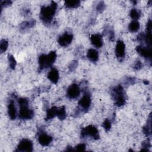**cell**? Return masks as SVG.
<instances>
[{"label":"cell","instance_id":"25","mask_svg":"<svg viewBox=\"0 0 152 152\" xmlns=\"http://www.w3.org/2000/svg\"><path fill=\"white\" fill-rule=\"evenodd\" d=\"M8 46V42L5 40V39H2L1 40V43H0V51L1 53H4L5 52Z\"/></svg>","mask_w":152,"mask_h":152},{"label":"cell","instance_id":"12","mask_svg":"<svg viewBox=\"0 0 152 152\" xmlns=\"http://www.w3.org/2000/svg\"><path fill=\"white\" fill-rule=\"evenodd\" d=\"M52 137L47 134L42 132L39 134L38 137V141L39 144L42 146H48L52 141Z\"/></svg>","mask_w":152,"mask_h":152},{"label":"cell","instance_id":"10","mask_svg":"<svg viewBox=\"0 0 152 152\" xmlns=\"http://www.w3.org/2000/svg\"><path fill=\"white\" fill-rule=\"evenodd\" d=\"M116 56L119 59L122 60L125 55V45L122 40H118L116 42L115 48Z\"/></svg>","mask_w":152,"mask_h":152},{"label":"cell","instance_id":"32","mask_svg":"<svg viewBox=\"0 0 152 152\" xmlns=\"http://www.w3.org/2000/svg\"><path fill=\"white\" fill-rule=\"evenodd\" d=\"M77 65H78V63H77V61H72L71 62V63L70 64V65H69V69L70 71H73L74 70L77 66Z\"/></svg>","mask_w":152,"mask_h":152},{"label":"cell","instance_id":"13","mask_svg":"<svg viewBox=\"0 0 152 152\" xmlns=\"http://www.w3.org/2000/svg\"><path fill=\"white\" fill-rule=\"evenodd\" d=\"M90 40L91 42V44L97 48H101L103 45V41H102V36L100 34H92L90 37Z\"/></svg>","mask_w":152,"mask_h":152},{"label":"cell","instance_id":"18","mask_svg":"<svg viewBox=\"0 0 152 152\" xmlns=\"http://www.w3.org/2000/svg\"><path fill=\"white\" fill-rule=\"evenodd\" d=\"M57 110H58V107L56 106H53L51 108L48 109L45 120L49 121V120H50V119L54 118L56 116Z\"/></svg>","mask_w":152,"mask_h":152},{"label":"cell","instance_id":"20","mask_svg":"<svg viewBox=\"0 0 152 152\" xmlns=\"http://www.w3.org/2000/svg\"><path fill=\"white\" fill-rule=\"evenodd\" d=\"M140 27V25L139 22L136 20H133L129 23L128 26V30L131 32H136L139 30Z\"/></svg>","mask_w":152,"mask_h":152},{"label":"cell","instance_id":"28","mask_svg":"<svg viewBox=\"0 0 152 152\" xmlns=\"http://www.w3.org/2000/svg\"><path fill=\"white\" fill-rule=\"evenodd\" d=\"M86 148V145L83 143H81L78 144L75 147V149H74V151H84Z\"/></svg>","mask_w":152,"mask_h":152},{"label":"cell","instance_id":"23","mask_svg":"<svg viewBox=\"0 0 152 152\" xmlns=\"http://www.w3.org/2000/svg\"><path fill=\"white\" fill-rule=\"evenodd\" d=\"M130 17L133 20H136L137 21L140 16H141V12L137 10V9H135V8H133L130 11Z\"/></svg>","mask_w":152,"mask_h":152},{"label":"cell","instance_id":"11","mask_svg":"<svg viewBox=\"0 0 152 152\" xmlns=\"http://www.w3.org/2000/svg\"><path fill=\"white\" fill-rule=\"evenodd\" d=\"M136 50L138 52V53H139L141 56L144 57L147 59L151 60L152 55L151 47L138 46L136 48Z\"/></svg>","mask_w":152,"mask_h":152},{"label":"cell","instance_id":"15","mask_svg":"<svg viewBox=\"0 0 152 152\" xmlns=\"http://www.w3.org/2000/svg\"><path fill=\"white\" fill-rule=\"evenodd\" d=\"M48 78L52 83H57L59 78L58 71L56 68H52L48 74Z\"/></svg>","mask_w":152,"mask_h":152},{"label":"cell","instance_id":"8","mask_svg":"<svg viewBox=\"0 0 152 152\" xmlns=\"http://www.w3.org/2000/svg\"><path fill=\"white\" fill-rule=\"evenodd\" d=\"M80 94V89L79 86L75 84H72L70 85L66 91V96L70 99H77Z\"/></svg>","mask_w":152,"mask_h":152},{"label":"cell","instance_id":"35","mask_svg":"<svg viewBox=\"0 0 152 152\" xmlns=\"http://www.w3.org/2000/svg\"><path fill=\"white\" fill-rule=\"evenodd\" d=\"M66 151H74V149H72V147H71V146H68V147L66 148Z\"/></svg>","mask_w":152,"mask_h":152},{"label":"cell","instance_id":"22","mask_svg":"<svg viewBox=\"0 0 152 152\" xmlns=\"http://www.w3.org/2000/svg\"><path fill=\"white\" fill-rule=\"evenodd\" d=\"M142 132L147 136L151 135V115H150L147 124L142 128Z\"/></svg>","mask_w":152,"mask_h":152},{"label":"cell","instance_id":"19","mask_svg":"<svg viewBox=\"0 0 152 152\" xmlns=\"http://www.w3.org/2000/svg\"><path fill=\"white\" fill-rule=\"evenodd\" d=\"M64 5L66 8H77L80 5V1L78 0L75 1H66L64 2Z\"/></svg>","mask_w":152,"mask_h":152},{"label":"cell","instance_id":"9","mask_svg":"<svg viewBox=\"0 0 152 152\" xmlns=\"http://www.w3.org/2000/svg\"><path fill=\"white\" fill-rule=\"evenodd\" d=\"M72 40H73L72 34L68 32H66L59 37L58 42L61 46L66 47L71 44Z\"/></svg>","mask_w":152,"mask_h":152},{"label":"cell","instance_id":"2","mask_svg":"<svg viewBox=\"0 0 152 152\" xmlns=\"http://www.w3.org/2000/svg\"><path fill=\"white\" fill-rule=\"evenodd\" d=\"M18 103L20 106L18 117L21 119L27 120L33 117L34 112L28 107V100L24 97H21L18 99Z\"/></svg>","mask_w":152,"mask_h":152},{"label":"cell","instance_id":"3","mask_svg":"<svg viewBox=\"0 0 152 152\" xmlns=\"http://www.w3.org/2000/svg\"><path fill=\"white\" fill-rule=\"evenodd\" d=\"M56 58V53L55 51H51L48 55L42 54L39 57V69L42 70L45 68L51 66L55 62Z\"/></svg>","mask_w":152,"mask_h":152},{"label":"cell","instance_id":"14","mask_svg":"<svg viewBox=\"0 0 152 152\" xmlns=\"http://www.w3.org/2000/svg\"><path fill=\"white\" fill-rule=\"evenodd\" d=\"M8 114L11 120L15 119L17 117V109L13 100H11L8 104Z\"/></svg>","mask_w":152,"mask_h":152},{"label":"cell","instance_id":"34","mask_svg":"<svg viewBox=\"0 0 152 152\" xmlns=\"http://www.w3.org/2000/svg\"><path fill=\"white\" fill-rule=\"evenodd\" d=\"M146 29L147 32H151V21L149 20L146 25Z\"/></svg>","mask_w":152,"mask_h":152},{"label":"cell","instance_id":"24","mask_svg":"<svg viewBox=\"0 0 152 152\" xmlns=\"http://www.w3.org/2000/svg\"><path fill=\"white\" fill-rule=\"evenodd\" d=\"M8 61H9L10 68L11 69H14L15 68V66H16V64H17L14 57L12 55H8Z\"/></svg>","mask_w":152,"mask_h":152},{"label":"cell","instance_id":"5","mask_svg":"<svg viewBox=\"0 0 152 152\" xmlns=\"http://www.w3.org/2000/svg\"><path fill=\"white\" fill-rule=\"evenodd\" d=\"M87 137H90L94 140L99 139L100 135L97 128L90 125L82 128L81 131V137L84 138Z\"/></svg>","mask_w":152,"mask_h":152},{"label":"cell","instance_id":"6","mask_svg":"<svg viewBox=\"0 0 152 152\" xmlns=\"http://www.w3.org/2000/svg\"><path fill=\"white\" fill-rule=\"evenodd\" d=\"M91 103V96L87 91L85 92L83 97L78 102V106L82 111L86 112L90 107Z\"/></svg>","mask_w":152,"mask_h":152},{"label":"cell","instance_id":"30","mask_svg":"<svg viewBox=\"0 0 152 152\" xmlns=\"http://www.w3.org/2000/svg\"><path fill=\"white\" fill-rule=\"evenodd\" d=\"M12 1H9V0H5V1H1V10L4 7H7L11 5Z\"/></svg>","mask_w":152,"mask_h":152},{"label":"cell","instance_id":"7","mask_svg":"<svg viewBox=\"0 0 152 152\" xmlns=\"http://www.w3.org/2000/svg\"><path fill=\"white\" fill-rule=\"evenodd\" d=\"M33 142L28 139L24 138L21 140L17 145L16 151H27L31 152L33 151Z\"/></svg>","mask_w":152,"mask_h":152},{"label":"cell","instance_id":"17","mask_svg":"<svg viewBox=\"0 0 152 152\" xmlns=\"http://www.w3.org/2000/svg\"><path fill=\"white\" fill-rule=\"evenodd\" d=\"M87 57L92 62H96L99 59V53L94 49H90L87 53Z\"/></svg>","mask_w":152,"mask_h":152},{"label":"cell","instance_id":"21","mask_svg":"<svg viewBox=\"0 0 152 152\" xmlns=\"http://www.w3.org/2000/svg\"><path fill=\"white\" fill-rule=\"evenodd\" d=\"M56 116L61 121L65 119V118L66 116V110H65V106H62L59 108L58 107Z\"/></svg>","mask_w":152,"mask_h":152},{"label":"cell","instance_id":"4","mask_svg":"<svg viewBox=\"0 0 152 152\" xmlns=\"http://www.w3.org/2000/svg\"><path fill=\"white\" fill-rule=\"evenodd\" d=\"M112 95L114 98L115 104L117 106L121 107L125 104V96L124 92V88L121 85L119 84L112 89Z\"/></svg>","mask_w":152,"mask_h":152},{"label":"cell","instance_id":"1","mask_svg":"<svg viewBox=\"0 0 152 152\" xmlns=\"http://www.w3.org/2000/svg\"><path fill=\"white\" fill-rule=\"evenodd\" d=\"M58 5L57 4L52 1L48 6H43L40 12V18L45 24H50L55 15Z\"/></svg>","mask_w":152,"mask_h":152},{"label":"cell","instance_id":"16","mask_svg":"<svg viewBox=\"0 0 152 152\" xmlns=\"http://www.w3.org/2000/svg\"><path fill=\"white\" fill-rule=\"evenodd\" d=\"M36 21L34 20H31L30 21H26L21 23L20 25V30L22 32H24L29 28L33 27L35 25Z\"/></svg>","mask_w":152,"mask_h":152},{"label":"cell","instance_id":"31","mask_svg":"<svg viewBox=\"0 0 152 152\" xmlns=\"http://www.w3.org/2000/svg\"><path fill=\"white\" fill-rule=\"evenodd\" d=\"M107 33H108L109 34V39L110 41H113L114 39H115V33H114V31L112 29L109 30H107Z\"/></svg>","mask_w":152,"mask_h":152},{"label":"cell","instance_id":"27","mask_svg":"<svg viewBox=\"0 0 152 152\" xmlns=\"http://www.w3.org/2000/svg\"><path fill=\"white\" fill-rule=\"evenodd\" d=\"M104 9H105V4H104V3L103 2H102V1L100 2L97 4V7H96V10H97L99 12H102L104 11Z\"/></svg>","mask_w":152,"mask_h":152},{"label":"cell","instance_id":"29","mask_svg":"<svg viewBox=\"0 0 152 152\" xmlns=\"http://www.w3.org/2000/svg\"><path fill=\"white\" fill-rule=\"evenodd\" d=\"M151 146L150 142L148 140L145 141L142 144V150L141 151H148V148H149Z\"/></svg>","mask_w":152,"mask_h":152},{"label":"cell","instance_id":"26","mask_svg":"<svg viewBox=\"0 0 152 152\" xmlns=\"http://www.w3.org/2000/svg\"><path fill=\"white\" fill-rule=\"evenodd\" d=\"M102 126L106 131H108L111 128V122L108 119H106L102 124Z\"/></svg>","mask_w":152,"mask_h":152},{"label":"cell","instance_id":"33","mask_svg":"<svg viewBox=\"0 0 152 152\" xmlns=\"http://www.w3.org/2000/svg\"><path fill=\"white\" fill-rule=\"evenodd\" d=\"M142 67V64L141 63V61H137V62L135 63V65H134V69L135 70H140L141 68Z\"/></svg>","mask_w":152,"mask_h":152}]
</instances>
